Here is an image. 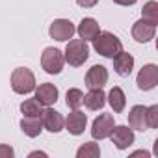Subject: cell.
I'll return each instance as SVG.
<instances>
[{"mask_svg": "<svg viewBox=\"0 0 158 158\" xmlns=\"http://www.w3.org/2000/svg\"><path fill=\"white\" fill-rule=\"evenodd\" d=\"M145 119H147V127L158 128V106L156 104H152L145 110Z\"/></svg>", "mask_w": 158, "mask_h": 158, "instance_id": "24", "label": "cell"}, {"mask_svg": "<svg viewBox=\"0 0 158 158\" xmlns=\"http://www.w3.org/2000/svg\"><path fill=\"white\" fill-rule=\"evenodd\" d=\"M82 99H84V93L78 88H71L65 93V102H67V106L71 110H78V108H80L82 106Z\"/></svg>", "mask_w": 158, "mask_h": 158, "instance_id": "21", "label": "cell"}, {"mask_svg": "<svg viewBox=\"0 0 158 158\" xmlns=\"http://www.w3.org/2000/svg\"><path fill=\"white\" fill-rule=\"evenodd\" d=\"M58 88L50 82H45V84H39V88L35 89V99L43 104V106H52L56 104L58 101Z\"/></svg>", "mask_w": 158, "mask_h": 158, "instance_id": "13", "label": "cell"}, {"mask_svg": "<svg viewBox=\"0 0 158 158\" xmlns=\"http://www.w3.org/2000/svg\"><path fill=\"white\" fill-rule=\"evenodd\" d=\"M145 110L147 106H141V104H136L130 108L128 112V127L134 128V130H147V119H145Z\"/></svg>", "mask_w": 158, "mask_h": 158, "instance_id": "16", "label": "cell"}, {"mask_svg": "<svg viewBox=\"0 0 158 158\" xmlns=\"http://www.w3.org/2000/svg\"><path fill=\"white\" fill-rule=\"evenodd\" d=\"M108 82V69L104 65H93L86 73V86L89 89H102Z\"/></svg>", "mask_w": 158, "mask_h": 158, "instance_id": "8", "label": "cell"}, {"mask_svg": "<svg viewBox=\"0 0 158 158\" xmlns=\"http://www.w3.org/2000/svg\"><path fill=\"white\" fill-rule=\"evenodd\" d=\"M156 34V24L145 21V19H139L132 24V37L138 41V43H149Z\"/></svg>", "mask_w": 158, "mask_h": 158, "instance_id": "11", "label": "cell"}, {"mask_svg": "<svg viewBox=\"0 0 158 158\" xmlns=\"http://www.w3.org/2000/svg\"><path fill=\"white\" fill-rule=\"evenodd\" d=\"M108 102H110V106H112V110L115 112V114H121L123 110H125V106H127V97H125V93H123V89L121 88H112L110 89V93H108Z\"/></svg>", "mask_w": 158, "mask_h": 158, "instance_id": "19", "label": "cell"}, {"mask_svg": "<svg viewBox=\"0 0 158 158\" xmlns=\"http://www.w3.org/2000/svg\"><path fill=\"white\" fill-rule=\"evenodd\" d=\"M93 48L104 58H114L123 50V43L112 32H99V35L93 39Z\"/></svg>", "mask_w": 158, "mask_h": 158, "instance_id": "1", "label": "cell"}, {"mask_svg": "<svg viewBox=\"0 0 158 158\" xmlns=\"http://www.w3.org/2000/svg\"><path fill=\"white\" fill-rule=\"evenodd\" d=\"M76 156L78 158H99L101 156V149L95 141H88L84 143L80 149L76 151Z\"/></svg>", "mask_w": 158, "mask_h": 158, "instance_id": "22", "label": "cell"}, {"mask_svg": "<svg viewBox=\"0 0 158 158\" xmlns=\"http://www.w3.org/2000/svg\"><path fill=\"white\" fill-rule=\"evenodd\" d=\"M114 4H117V6H132V4H136L138 0H112Z\"/></svg>", "mask_w": 158, "mask_h": 158, "instance_id": "27", "label": "cell"}, {"mask_svg": "<svg viewBox=\"0 0 158 158\" xmlns=\"http://www.w3.org/2000/svg\"><path fill=\"white\" fill-rule=\"evenodd\" d=\"M86 125H88V115L84 112H80V110H73L67 115L63 128H67L69 134H73V136H80L86 130Z\"/></svg>", "mask_w": 158, "mask_h": 158, "instance_id": "12", "label": "cell"}, {"mask_svg": "<svg viewBox=\"0 0 158 158\" xmlns=\"http://www.w3.org/2000/svg\"><path fill=\"white\" fill-rule=\"evenodd\" d=\"M97 2L99 0H76V4L82 8H93V6H97Z\"/></svg>", "mask_w": 158, "mask_h": 158, "instance_id": "26", "label": "cell"}, {"mask_svg": "<svg viewBox=\"0 0 158 158\" xmlns=\"http://www.w3.org/2000/svg\"><path fill=\"white\" fill-rule=\"evenodd\" d=\"M15 151L10 145H0V158H13Z\"/></svg>", "mask_w": 158, "mask_h": 158, "instance_id": "25", "label": "cell"}, {"mask_svg": "<svg viewBox=\"0 0 158 158\" xmlns=\"http://www.w3.org/2000/svg\"><path fill=\"white\" fill-rule=\"evenodd\" d=\"M82 104H86V108L91 110V112L101 110V108H104V104H106V95H104L102 89H89V93L84 95Z\"/></svg>", "mask_w": 158, "mask_h": 158, "instance_id": "17", "label": "cell"}, {"mask_svg": "<svg viewBox=\"0 0 158 158\" xmlns=\"http://www.w3.org/2000/svg\"><path fill=\"white\" fill-rule=\"evenodd\" d=\"M76 32H78V35H80V39H84V41H93V39L99 35L101 26H99V23H97L95 19L86 17V19L80 21V24H78Z\"/></svg>", "mask_w": 158, "mask_h": 158, "instance_id": "14", "label": "cell"}, {"mask_svg": "<svg viewBox=\"0 0 158 158\" xmlns=\"http://www.w3.org/2000/svg\"><path fill=\"white\" fill-rule=\"evenodd\" d=\"M65 61L73 67H80L89 58V47L84 39H69L65 47Z\"/></svg>", "mask_w": 158, "mask_h": 158, "instance_id": "2", "label": "cell"}, {"mask_svg": "<svg viewBox=\"0 0 158 158\" xmlns=\"http://www.w3.org/2000/svg\"><path fill=\"white\" fill-rule=\"evenodd\" d=\"M41 123H43V128H47V130L52 132V134L61 132L63 127H65L63 115H61L60 112H56L54 108H50V106H48L47 110H43V114H41Z\"/></svg>", "mask_w": 158, "mask_h": 158, "instance_id": "9", "label": "cell"}, {"mask_svg": "<svg viewBox=\"0 0 158 158\" xmlns=\"http://www.w3.org/2000/svg\"><path fill=\"white\" fill-rule=\"evenodd\" d=\"M43 104L34 97V99H26L23 104H21V112H23V115L24 117H41V114H43Z\"/></svg>", "mask_w": 158, "mask_h": 158, "instance_id": "20", "label": "cell"}, {"mask_svg": "<svg viewBox=\"0 0 158 158\" xmlns=\"http://www.w3.org/2000/svg\"><path fill=\"white\" fill-rule=\"evenodd\" d=\"M30 156H47L45 152H39V151H34V152H30Z\"/></svg>", "mask_w": 158, "mask_h": 158, "instance_id": "28", "label": "cell"}, {"mask_svg": "<svg viewBox=\"0 0 158 158\" xmlns=\"http://www.w3.org/2000/svg\"><path fill=\"white\" fill-rule=\"evenodd\" d=\"M141 13H143V19L145 21L156 24L158 23V2H156V0H149V2L143 6Z\"/></svg>", "mask_w": 158, "mask_h": 158, "instance_id": "23", "label": "cell"}, {"mask_svg": "<svg viewBox=\"0 0 158 158\" xmlns=\"http://www.w3.org/2000/svg\"><path fill=\"white\" fill-rule=\"evenodd\" d=\"M41 65L45 69V73L48 74H60L63 65H65V58L61 54L60 48H54V47H47L41 54Z\"/></svg>", "mask_w": 158, "mask_h": 158, "instance_id": "4", "label": "cell"}, {"mask_svg": "<svg viewBox=\"0 0 158 158\" xmlns=\"http://www.w3.org/2000/svg\"><path fill=\"white\" fill-rule=\"evenodd\" d=\"M136 84L141 91H149L152 88H156L158 84V67L154 63H147L139 69L138 78H136Z\"/></svg>", "mask_w": 158, "mask_h": 158, "instance_id": "5", "label": "cell"}, {"mask_svg": "<svg viewBox=\"0 0 158 158\" xmlns=\"http://www.w3.org/2000/svg\"><path fill=\"white\" fill-rule=\"evenodd\" d=\"M74 32H76V28L69 19H56L48 26V34L56 41H69V39H73Z\"/></svg>", "mask_w": 158, "mask_h": 158, "instance_id": "6", "label": "cell"}, {"mask_svg": "<svg viewBox=\"0 0 158 158\" xmlns=\"http://www.w3.org/2000/svg\"><path fill=\"white\" fill-rule=\"evenodd\" d=\"M21 130L28 138H37L43 132V123L41 117H23L21 119Z\"/></svg>", "mask_w": 158, "mask_h": 158, "instance_id": "18", "label": "cell"}, {"mask_svg": "<svg viewBox=\"0 0 158 158\" xmlns=\"http://www.w3.org/2000/svg\"><path fill=\"white\" fill-rule=\"evenodd\" d=\"M110 138H112V143H114L119 151H125V149H128V147L134 143V132H132V128H128L127 125L114 127V130L110 132Z\"/></svg>", "mask_w": 158, "mask_h": 158, "instance_id": "10", "label": "cell"}, {"mask_svg": "<svg viewBox=\"0 0 158 158\" xmlns=\"http://www.w3.org/2000/svg\"><path fill=\"white\" fill-rule=\"evenodd\" d=\"M112 60H114V71H115L119 76H128V74L132 73V69H134V58H132V54L121 50V52L115 54Z\"/></svg>", "mask_w": 158, "mask_h": 158, "instance_id": "15", "label": "cell"}, {"mask_svg": "<svg viewBox=\"0 0 158 158\" xmlns=\"http://www.w3.org/2000/svg\"><path fill=\"white\" fill-rule=\"evenodd\" d=\"M115 123H114V115L112 114H101L95 121H93V127H91V136L95 139H104V138H110V132L114 130Z\"/></svg>", "mask_w": 158, "mask_h": 158, "instance_id": "7", "label": "cell"}, {"mask_svg": "<svg viewBox=\"0 0 158 158\" xmlns=\"http://www.w3.org/2000/svg\"><path fill=\"white\" fill-rule=\"evenodd\" d=\"M11 89L19 95H28L35 89V76L26 67H17L11 73Z\"/></svg>", "mask_w": 158, "mask_h": 158, "instance_id": "3", "label": "cell"}]
</instances>
